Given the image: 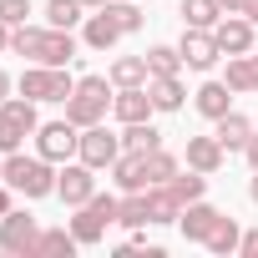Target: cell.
Returning a JSON list of instances; mask_svg holds the SVG:
<instances>
[{
  "instance_id": "obj_15",
  "label": "cell",
  "mask_w": 258,
  "mask_h": 258,
  "mask_svg": "<svg viewBox=\"0 0 258 258\" xmlns=\"http://www.w3.org/2000/svg\"><path fill=\"white\" fill-rule=\"evenodd\" d=\"M213 137L223 142V152H243V147H248V137H253V121H248L243 111H228V116H218V121H213Z\"/></svg>"
},
{
  "instance_id": "obj_23",
  "label": "cell",
  "mask_w": 258,
  "mask_h": 258,
  "mask_svg": "<svg viewBox=\"0 0 258 258\" xmlns=\"http://www.w3.org/2000/svg\"><path fill=\"white\" fill-rule=\"evenodd\" d=\"M152 71H147V56H116L111 61V86H147Z\"/></svg>"
},
{
  "instance_id": "obj_35",
  "label": "cell",
  "mask_w": 258,
  "mask_h": 258,
  "mask_svg": "<svg viewBox=\"0 0 258 258\" xmlns=\"http://www.w3.org/2000/svg\"><path fill=\"white\" fill-rule=\"evenodd\" d=\"M26 16H31V0H0V21H6L11 31L26 26Z\"/></svg>"
},
{
  "instance_id": "obj_11",
  "label": "cell",
  "mask_w": 258,
  "mask_h": 258,
  "mask_svg": "<svg viewBox=\"0 0 258 258\" xmlns=\"http://www.w3.org/2000/svg\"><path fill=\"white\" fill-rule=\"evenodd\" d=\"M157 106H152V91L147 86H116V96H111V116L126 126V121H147Z\"/></svg>"
},
{
  "instance_id": "obj_12",
  "label": "cell",
  "mask_w": 258,
  "mask_h": 258,
  "mask_svg": "<svg viewBox=\"0 0 258 258\" xmlns=\"http://www.w3.org/2000/svg\"><path fill=\"white\" fill-rule=\"evenodd\" d=\"M218 218H223V213H218L213 203H203V198H198V203H187V208H182L177 228H182V238H187V243H208V233L218 228Z\"/></svg>"
},
{
  "instance_id": "obj_40",
  "label": "cell",
  "mask_w": 258,
  "mask_h": 258,
  "mask_svg": "<svg viewBox=\"0 0 258 258\" xmlns=\"http://www.w3.org/2000/svg\"><path fill=\"white\" fill-rule=\"evenodd\" d=\"M243 6L248 0H223V16H243Z\"/></svg>"
},
{
  "instance_id": "obj_44",
  "label": "cell",
  "mask_w": 258,
  "mask_h": 258,
  "mask_svg": "<svg viewBox=\"0 0 258 258\" xmlns=\"http://www.w3.org/2000/svg\"><path fill=\"white\" fill-rule=\"evenodd\" d=\"M81 6H91V11H101V6H106V0H81Z\"/></svg>"
},
{
  "instance_id": "obj_32",
  "label": "cell",
  "mask_w": 258,
  "mask_h": 258,
  "mask_svg": "<svg viewBox=\"0 0 258 258\" xmlns=\"http://www.w3.org/2000/svg\"><path fill=\"white\" fill-rule=\"evenodd\" d=\"M147 71L152 76H177L182 71V51L177 46H147Z\"/></svg>"
},
{
  "instance_id": "obj_34",
  "label": "cell",
  "mask_w": 258,
  "mask_h": 258,
  "mask_svg": "<svg viewBox=\"0 0 258 258\" xmlns=\"http://www.w3.org/2000/svg\"><path fill=\"white\" fill-rule=\"evenodd\" d=\"M41 36H46V26H16V31H11V51L36 61V46H41Z\"/></svg>"
},
{
  "instance_id": "obj_20",
  "label": "cell",
  "mask_w": 258,
  "mask_h": 258,
  "mask_svg": "<svg viewBox=\"0 0 258 258\" xmlns=\"http://www.w3.org/2000/svg\"><path fill=\"white\" fill-rule=\"evenodd\" d=\"M238 96H248V91H258V56L253 51H243V56H228V76H223Z\"/></svg>"
},
{
  "instance_id": "obj_3",
  "label": "cell",
  "mask_w": 258,
  "mask_h": 258,
  "mask_svg": "<svg viewBox=\"0 0 258 258\" xmlns=\"http://www.w3.org/2000/svg\"><path fill=\"white\" fill-rule=\"evenodd\" d=\"M116 203H121V198H111V192H91V198L76 208L71 233H76V243H81V248H96V243L106 238V228L116 223Z\"/></svg>"
},
{
  "instance_id": "obj_16",
  "label": "cell",
  "mask_w": 258,
  "mask_h": 258,
  "mask_svg": "<svg viewBox=\"0 0 258 258\" xmlns=\"http://www.w3.org/2000/svg\"><path fill=\"white\" fill-rule=\"evenodd\" d=\"M81 41H86L91 51H111V46L121 41V26H116L106 11H96V16H86V21H81Z\"/></svg>"
},
{
  "instance_id": "obj_33",
  "label": "cell",
  "mask_w": 258,
  "mask_h": 258,
  "mask_svg": "<svg viewBox=\"0 0 258 258\" xmlns=\"http://www.w3.org/2000/svg\"><path fill=\"white\" fill-rule=\"evenodd\" d=\"M172 192L182 198V208H187V203H198V198L208 192V172H198V167H187V172H177V177H172Z\"/></svg>"
},
{
  "instance_id": "obj_36",
  "label": "cell",
  "mask_w": 258,
  "mask_h": 258,
  "mask_svg": "<svg viewBox=\"0 0 258 258\" xmlns=\"http://www.w3.org/2000/svg\"><path fill=\"white\" fill-rule=\"evenodd\" d=\"M238 253H243V258H258V228H253V233H243V243H238Z\"/></svg>"
},
{
  "instance_id": "obj_38",
  "label": "cell",
  "mask_w": 258,
  "mask_h": 258,
  "mask_svg": "<svg viewBox=\"0 0 258 258\" xmlns=\"http://www.w3.org/2000/svg\"><path fill=\"white\" fill-rule=\"evenodd\" d=\"M243 157H248V167H253V172H258V132H253V137H248V147H243Z\"/></svg>"
},
{
  "instance_id": "obj_37",
  "label": "cell",
  "mask_w": 258,
  "mask_h": 258,
  "mask_svg": "<svg viewBox=\"0 0 258 258\" xmlns=\"http://www.w3.org/2000/svg\"><path fill=\"white\" fill-rule=\"evenodd\" d=\"M11 192H16V187H11V182H6V177H0V218H6V213H11V208H16V203H11Z\"/></svg>"
},
{
  "instance_id": "obj_9",
  "label": "cell",
  "mask_w": 258,
  "mask_h": 258,
  "mask_svg": "<svg viewBox=\"0 0 258 258\" xmlns=\"http://www.w3.org/2000/svg\"><path fill=\"white\" fill-rule=\"evenodd\" d=\"M177 51H182V66H187V71H213V61L223 56L218 41H213V31H198V26H182Z\"/></svg>"
},
{
  "instance_id": "obj_26",
  "label": "cell",
  "mask_w": 258,
  "mask_h": 258,
  "mask_svg": "<svg viewBox=\"0 0 258 258\" xmlns=\"http://www.w3.org/2000/svg\"><path fill=\"white\" fill-rule=\"evenodd\" d=\"M116 223H121V228H147V223H152V213H147V187L126 192V198L116 203Z\"/></svg>"
},
{
  "instance_id": "obj_45",
  "label": "cell",
  "mask_w": 258,
  "mask_h": 258,
  "mask_svg": "<svg viewBox=\"0 0 258 258\" xmlns=\"http://www.w3.org/2000/svg\"><path fill=\"white\" fill-rule=\"evenodd\" d=\"M0 177H6V157H0Z\"/></svg>"
},
{
  "instance_id": "obj_22",
  "label": "cell",
  "mask_w": 258,
  "mask_h": 258,
  "mask_svg": "<svg viewBox=\"0 0 258 258\" xmlns=\"http://www.w3.org/2000/svg\"><path fill=\"white\" fill-rule=\"evenodd\" d=\"M147 91H152V106L157 111H182V101H187V91H182L177 76H152Z\"/></svg>"
},
{
  "instance_id": "obj_1",
  "label": "cell",
  "mask_w": 258,
  "mask_h": 258,
  "mask_svg": "<svg viewBox=\"0 0 258 258\" xmlns=\"http://www.w3.org/2000/svg\"><path fill=\"white\" fill-rule=\"evenodd\" d=\"M111 76H81L76 81V91L66 96V121H76V126H96V121H106V111H111Z\"/></svg>"
},
{
  "instance_id": "obj_14",
  "label": "cell",
  "mask_w": 258,
  "mask_h": 258,
  "mask_svg": "<svg viewBox=\"0 0 258 258\" xmlns=\"http://www.w3.org/2000/svg\"><path fill=\"white\" fill-rule=\"evenodd\" d=\"M233 96H238V91H233L228 81H203V86L192 91V106H198L208 121H218V116H228V111H233Z\"/></svg>"
},
{
  "instance_id": "obj_17",
  "label": "cell",
  "mask_w": 258,
  "mask_h": 258,
  "mask_svg": "<svg viewBox=\"0 0 258 258\" xmlns=\"http://www.w3.org/2000/svg\"><path fill=\"white\" fill-rule=\"evenodd\" d=\"M223 157H228V152H223L218 137H187V167H198V172L213 177V172L223 167Z\"/></svg>"
},
{
  "instance_id": "obj_7",
  "label": "cell",
  "mask_w": 258,
  "mask_h": 258,
  "mask_svg": "<svg viewBox=\"0 0 258 258\" xmlns=\"http://www.w3.org/2000/svg\"><path fill=\"white\" fill-rule=\"evenodd\" d=\"M76 157L86 162V167H111L116 157H121V137L116 132H106V126L96 121V126H81V142H76Z\"/></svg>"
},
{
  "instance_id": "obj_25",
  "label": "cell",
  "mask_w": 258,
  "mask_h": 258,
  "mask_svg": "<svg viewBox=\"0 0 258 258\" xmlns=\"http://www.w3.org/2000/svg\"><path fill=\"white\" fill-rule=\"evenodd\" d=\"M218 21H223V0H182V26L213 31Z\"/></svg>"
},
{
  "instance_id": "obj_21",
  "label": "cell",
  "mask_w": 258,
  "mask_h": 258,
  "mask_svg": "<svg viewBox=\"0 0 258 258\" xmlns=\"http://www.w3.org/2000/svg\"><path fill=\"white\" fill-rule=\"evenodd\" d=\"M238 243H243V228H238V218H228V213H223L203 248H208V253H218V258H233V253H238Z\"/></svg>"
},
{
  "instance_id": "obj_43",
  "label": "cell",
  "mask_w": 258,
  "mask_h": 258,
  "mask_svg": "<svg viewBox=\"0 0 258 258\" xmlns=\"http://www.w3.org/2000/svg\"><path fill=\"white\" fill-rule=\"evenodd\" d=\"M248 198H253V203H258V172H253V182H248Z\"/></svg>"
},
{
  "instance_id": "obj_24",
  "label": "cell",
  "mask_w": 258,
  "mask_h": 258,
  "mask_svg": "<svg viewBox=\"0 0 258 258\" xmlns=\"http://www.w3.org/2000/svg\"><path fill=\"white\" fill-rule=\"evenodd\" d=\"M142 167H147V187H157V182H172L182 167H177V157L167 152V147H152V152H142Z\"/></svg>"
},
{
  "instance_id": "obj_29",
  "label": "cell",
  "mask_w": 258,
  "mask_h": 258,
  "mask_svg": "<svg viewBox=\"0 0 258 258\" xmlns=\"http://www.w3.org/2000/svg\"><path fill=\"white\" fill-rule=\"evenodd\" d=\"M81 11H86L81 0H46V26H56V31H71V26H81V21H86Z\"/></svg>"
},
{
  "instance_id": "obj_42",
  "label": "cell",
  "mask_w": 258,
  "mask_h": 258,
  "mask_svg": "<svg viewBox=\"0 0 258 258\" xmlns=\"http://www.w3.org/2000/svg\"><path fill=\"white\" fill-rule=\"evenodd\" d=\"M243 16H248V21L258 26V0H248V6H243Z\"/></svg>"
},
{
  "instance_id": "obj_27",
  "label": "cell",
  "mask_w": 258,
  "mask_h": 258,
  "mask_svg": "<svg viewBox=\"0 0 258 258\" xmlns=\"http://www.w3.org/2000/svg\"><path fill=\"white\" fill-rule=\"evenodd\" d=\"M121 147H126V152H152V147H162V132H157L152 121H126Z\"/></svg>"
},
{
  "instance_id": "obj_10",
  "label": "cell",
  "mask_w": 258,
  "mask_h": 258,
  "mask_svg": "<svg viewBox=\"0 0 258 258\" xmlns=\"http://www.w3.org/2000/svg\"><path fill=\"white\" fill-rule=\"evenodd\" d=\"M253 21L248 16H223L218 26H213V41H218V51L223 56H243V51H253Z\"/></svg>"
},
{
  "instance_id": "obj_18",
  "label": "cell",
  "mask_w": 258,
  "mask_h": 258,
  "mask_svg": "<svg viewBox=\"0 0 258 258\" xmlns=\"http://www.w3.org/2000/svg\"><path fill=\"white\" fill-rule=\"evenodd\" d=\"M106 172L116 177V187H121V192H137V187H147V167H142V152H126V147H121V157H116Z\"/></svg>"
},
{
  "instance_id": "obj_39",
  "label": "cell",
  "mask_w": 258,
  "mask_h": 258,
  "mask_svg": "<svg viewBox=\"0 0 258 258\" xmlns=\"http://www.w3.org/2000/svg\"><path fill=\"white\" fill-rule=\"evenodd\" d=\"M11 86H16V81H11V71H6V66H0V101H6V96H11Z\"/></svg>"
},
{
  "instance_id": "obj_41",
  "label": "cell",
  "mask_w": 258,
  "mask_h": 258,
  "mask_svg": "<svg viewBox=\"0 0 258 258\" xmlns=\"http://www.w3.org/2000/svg\"><path fill=\"white\" fill-rule=\"evenodd\" d=\"M0 51H11V26L0 21Z\"/></svg>"
},
{
  "instance_id": "obj_6",
  "label": "cell",
  "mask_w": 258,
  "mask_h": 258,
  "mask_svg": "<svg viewBox=\"0 0 258 258\" xmlns=\"http://www.w3.org/2000/svg\"><path fill=\"white\" fill-rule=\"evenodd\" d=\"M36 238H41V223L21 208H11L0 218V253H16V258H36Z\"/></svg>"
},
{
  "instance_id": "obj_19",
  "label": "cell",
  "mask_w": 258,
  "mask_h": 258,
  "mask_svg": "<svg viewBox=\"0 0 258 258\" xmlns=\"http://www.w3.org/2000/svg\"><path fill=\"white\" fill-rule=\"evenodd\" d=\"M147 213H152V223H177L182 218V198L172 192V182L147 187Z\"/></svg>"
},
{
  "instance_id": "obj_31",
  "label": "cell",
  "mask_w": 258,
  "mask_h": 258,
  "mask_svg": "<svg viewBox=\"0 0 258 258\" xmlns=\"http://www.w3.org/2000/svg\"><path fill=\"white\" fill-rule=\"evenodd\" d=\"M101 11L121 26V36H137V31H142V6H132V0H106Z\"/></svg>"
},
{
  "instance_id": "obj_30",
  "label": "cell",
  "mask_w": 258,
  "mask_h": 258,
  "mask_svg": "<svg viewBox=\"0 0 258 258\" xmlns=\"http://www.w3.org/2000/svg\"><path fill=\"white\" fill-rule=\"evenodd\" d=\"M26 137H36V132H31V126H21L11 111H0V157L21 152V147H26Z\"/></svg>"
},
{
  "instance_id": "obj_4",
  "label": "cell",
  "mask_w": 258,
  "mask_h": 258,
  "mask_svg": "<svg viewBox=\"0 0 258 258\" xmlns=\"http://www.w3.org/2000/svg\"><path fill=\"white\" fill-rule=\"evenodd\" d=\"M76 91V81L66 76V66H26L21 71V96H31V101H66Z\"/></svg>"
},
{
  "instance_id": "obj_5",
  "label": "cell",
  "mask_w": 258,
  "mask_h": 258,
  "mask_svg": "<svg viewBox=\"0 0 258 258\" xmlns=\"http://www.w3.org/2000/svg\"><path fill=\"white\" fill-rule=\"evenodd\" d=\"M76 142H81V126H76V121H66V116H61V121L36 126V152H41L46 162H56V167L76 157Z\"/></svg>"
},
{
  "instance_id": "obj_28",
  "label": "cell",
  "mask_w": 258,
  "mask_h": 258,
  "mask_svg": "<svg viewBox=\"0 0 258 258\" xmlns=\"http://www.w3.org/2000/svg\"><path fill=\"white\" fill-rule=\"evenodd\" d=\"M76 248H81V243H76L71 228H41V238H36V253H51V258H61V253L71 258Z\"/></svg>"
},
{
  "instance_id": "obj_8",
  "label": "cell",
  "mask_w": 258,
  "mask_h": 258,
  "mask_svg": "<svg viewBox=\"0 0 258 258\" xmlns=\"http://www.w3.org/2000/svg\"><path fill=\"white\" fill-rule=\"evenodd\" d=\"M91 192H96V167H86L81 157H76V162H61V172H56V198H61L66 208H81Z\"/></svg>"
},
{
  "instance_id": "obj_2",
  "label": "cell",
  "mask_w": 258,
  "mask_h": 258,
  "mask_svg": "<svg viewBox=\"0 0 258 258\" xmlns=\"http://www.w3.org/2000/svg\"><path fill=\"white\" fill-rule=\"evenodd\" d=\"M6 182H11L21 198H51V192H56V162H46L41 152H36V157L11 152V157H6Z\"/></svg>"
},
{
  "instance_id": "obj_13",
  "label": "cell",
  "mask_w": 258,
  "mask_h": 258,
  "mask_svg": "<svg viewBox=\"0 0 258 258\" xmlns=\"http://www.w3.org/2000/svg\"><path fill=\"white\" fill-rule=\"evenodd\" d=\"M36 61H41V66H71V61H76V36L46 26V36H41V46H36Z\"/></svg>"
}]
</instances>
